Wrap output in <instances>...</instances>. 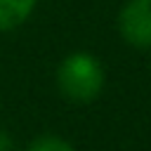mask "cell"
<instances>
[{
    "mask_svg": "<svg viewBox=\"0 0 151 151\" xmlns=\"http://www.w3.org/2000/svg\"><path fill=\"white\" fill-rule=\"evenodd\" d=\"M57 90L73 104H92L106 87V68L99 57L85 50L68 52L57 64Z\"/></svg>",
    "mask_w": 151,
    "mask_h": 151,
    "instance_id": "cell-1",
    "label": "cell"
},
{
    "mask_svg": "<svg viewBox=\"0 0 151 151\" xmlns=\"http://www.w3.org/2000/svg\"><path fill=\"white\" fill-rule=\"evenodd\" d=\"M118 35L132 50H151V0H125L116 17Z\"/></svg>",
    "mask_w": 151,
    "mask_h": 151,
    "instance_id": "cell-2",
    "label": "cell"
},
{
    "mask_svg": "<svg viewBox=\"0 0 151 151\" xmlns=\"http://www.w3.org/2000/svg\"><path fill=\"white\" fill-rule=\"evenodd\" d=\"M38 0H0V33L17 31L35 12Z\"/></svg>",
    "mask_w": 151,
    "mask_h": 151,
    "instance_id": "cell-3",
    "label": "cell"
},
{
    "mask_svg": "<svg viewBox=\"0 0 151 151\" xmlns=\"http://www.w3.org/2000/svg\"><path fill=\"white\" fill-rule=\"evenodd\" d=\"M26 151H76V149L66 137L54 134V132H42V134L31 139Z\"/></svg>",
    "mask_w": 151,
    "mask_h": 151,
    "instance_id": "cell-4",
    "label": "cell"
},
{
    "mask_svg": "<svg viewBox=\"0 0 151 151\" xmlns=\"http://www.w3.org/2000/svg\"><path fill=\"white\" fill-rule=\"evenodd\" d=\"M0 151H14V137L5 127H0Z\"/></svg>",
    "mask_w": 151,
    "mask_h": 151,
    "instance_id": "cell-5",
    "label": "cell"
}]
</instances>
